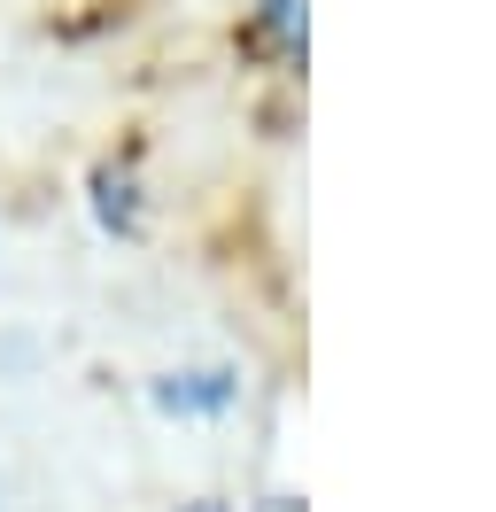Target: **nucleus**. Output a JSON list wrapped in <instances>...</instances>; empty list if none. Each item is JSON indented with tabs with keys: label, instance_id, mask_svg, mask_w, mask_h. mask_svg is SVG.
Segmentation results:
<instances>
[{
	"label": "nucleus",
	"instance_id": "obj_1",
	"mask_svg": "<svg viewBox=\"0 0 496 512\" xmlns=\"http://www.w3.org/2000/svg\"><path fill=\"white\" fill-rule=\"evenodd\" d=\"M279 512H287V505H279Z\"/></svg>",
	"mask_w": 496,
	"mask_h": 512
}]
</instances>
